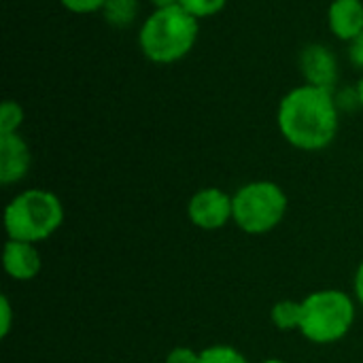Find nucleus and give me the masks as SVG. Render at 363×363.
<instances>
[{
    "instance_id": "obj_1",
    "label": "nucleus",
    "mask_w": 363,
    "mask_h": 363,
    "mask_svg": "<svg viewBox=\"0 0 363 363\" xmlns=\"http://www.w3.org/2000/svg\"><path fill=\"white\" fill-rule=\"evenodd\" d=\"M277 123L281 136L300 151L330 147L340 125L334 94L308 83L294 87L279 104Z\"/></svg>"
},
{
    "instance_id": "obj_2",
    "label": "nucleus",
    "mask_w": 363,
    "mask_h": 363,
    "mask_svg": "<svg viewBox=\"0 0 363 363\" xmlns=\"http://www.w3.org/2000/svg\"><path fill=\"white\" fill-rule=\"evenodd\" d=\"M200 21L183 6L155 9L138 30V47L153 64L183 60L196 45Z\"/></svg>"
},
{
    "instance_id": "obj_3",
    "label": "nucleus",
    "mask_w": 363,
    "mask_h": 363,
    "mask_svg": "<svg viewBox=\"0 0 363 363\" xmlns=\"http://www.w3.org/2000/svg\"><path fill=\"white\" fill-rule=\"evenodd\" d=\"M64 223L62 200L47 189H26L4 208V230L9 240L40 242L53 236Z\"/></svg>"
},
{
    "instance_id": "obj_4",
    "label": "nucleus",
    "mask_w": 363,
    "mask_h": 363,
    "mask_svg": "<svg viewBox=\"0 0 363 363\" xmlns=\"http://www.w3.org/2000/svg\"><path fill=\"white\" fill-rule=\"evenodd\" d=\"M355 323V302L338 289L313 291L302 300L300 334L315 345L342 340Z\"/></svg>"
},
{
    "instance_id": "obj_5",
    "label": "nucleus",
    "mask_w": 363,
    "mask_h": 363,
    "mask_svg": "<svg viewBox=\"0 0 363 363\" xmlns=\"http://www.w3.org/2000/svg\"><path fill=\"white\" fill-rule=\"evenodd\" d=\"M234 223L253 236L272 232L287 215L289 200L281 185L272 181H253L234 196Z\"/></svg>"
},
{
    "instance_id": "obj_6",
    "label": "nucleus",
    "mask_w": 363,
    "mask_h": 363,
    "mask_svg": "<svg viewBox=\"0 0 363 363\" xmlns=\"http://www.w3.org/2000/svg\"><path fill=\"white\" fill-rule=\"evenodd\" d=\"M187 215L196 228L215 232L228 225V221H234V200L219 187H204L191 196Z\"/></svg>"
},
{
    "instance_id": "obj_7",
    "label": "nucleus",
    "mask_w": 363,
    "mask_h": 363,
    "mask_svg": "<svg viewBox=\"0 0 363 363\" xmlns=\"http://www.w3.org/2000/svg\"><path fill=\"white\" fill-rule=\"evenodd\" d=\"M300 72L308 85L321 89H334L338 81V62L330 47L313 43L300 53Z\"/></svg>"
},
{
    "instance_id": "obj_8",
    "label": "nucleus",
    "mask_w": 363,
    "mask_h": 363,
    "mask_svg": "<svg viewBox=\"0 0 363 363\" xmlns=\"http://www.w3.org/2000/svg\"><path fill=\"white\" fill-rule=\"evenodd\" d=\"M30 164L32 153L21 134H0V183L4 187L19 183L28 174Z\"/></svg>"
},
{
    "instance_id": "obj_9",
    "label": "nucleus",
    "mask_w": 363,
    "mask_h": 363,
    "mask_svg": "<svg viewBox=\"0 0 363 363\" xmlns=\"http://www.w3.org/2000/svg\"><path fill=\"white\" fill-rule=\"evenodd\" d=\"M40 253L32 242L6 240L2 253L4 272L15 281H32L40 272Z\"/></svg>"
},
{
    "instance_id": "obj_10",
    "label": "nucleus",
    "mask_w": 363,
    "mask_h": 363,
    "mask_svg": "<svg viewBox=\"0 0 363 363\" xmlns=\"http://www.w3.org/2000/svg\"><path fill=\"white\" fill-rule=\"evenodd\" d=\"M328 26L336 38L353 43L363 32L362 0H334L328 9Z\"/></svg>"
},
{
    "instance_id": "obj_11",
    "label": "nucleus",
    "mask_w": 363,
    "mask_h": 363,
    "mask_svg": "<svg viewBox=\"0 0 363 363\" xmlns=\"http://www.w3.org/2000/svg\"><path fill=\"white\" fill-rule=\"evenodd\" d=\"M270 319L274 323L277 330L281 332H300L302 325V302L296 300H281L272 306L270 311Z\"/></svg>"
},
{
    "instance_id": "obj_12",
    "label": "nucleus",
    "mask_w": 363,
    "mask_h": 363,
    "mask_svg": "<svg viewBox=\"0 0 363 363\" xmlns=\"http://www.w3.org/2000/svg\"><path fill=\"white\" fill-rule=\"evenodd\" d=\"M100 13L113 28H128L138 15V0H106Z\"/></svg>"
},
{
    "instance_id": "obj_13",
    "label": "nucleus",
    "mask_w": 363,
    "mask_h": 363,
    "mask_svg": "<svg viewBox=\"0 0 363 363\" xmlns=\"http://www.w3.org/2000/svg\"><path fill=\"white\" fill-rule=\"evenodd\" d=\"M200 363H249L247 357L230 345H213L200 351Z\"/></svg>"
},
{
    "instance_id": "obj_14",
    "label": "nucleus",
    "mask_w": 363,
    "mask_h": 363,
    "mask_svg": "<svg viewBox=\"0 0 363 363\" xmlns=\"http://www.w3.org/2000/svg\"><path fill=\"white\" fill-rule=\"evenodd\" d=\"M23 123V108L15 100H4L0 106V134H15Z\"/></svg>"
},
{
    "instance_id": "obj_15",
    "label": "nucleus",
    "mask_w": 363,
    "mask_h": 363,
    "mask_svg": "<svg viewBox=\"0 0 363 363\" xmlns=\"http://www.w3.org/2000/svg\"><path fill=\"white\" fill-rule=\"evenodd\" d=\"M228 0H181L179 6H183L189 15H194L198 21L200 19H208L213 15H217L219 11H223Z\"/></svg>"
},
{
    "instance_id": "obj_16",
    "label": "nucleus",
    "mask_w": 363,
    "mask_h": 363,
    "mask_svg": "<svg viewBox=\"0 0 363 363\" xmlns=\"http://www.w3.org/2000/svg\"><path fill=\"white\" fill-rule=\"evenodd\" d=\"M62 6L70 13H77V15H89V13H98L102 11L104 2L106 0H60Z\"/></svg>"
},
{
    "instance_id": "obj_17",
    "label": "nucleus",
    "mask_w": 363,
    "mask_h": 363,
    "mask_svg": "<svg viewBox=\"0 0 363 363\" xmlns=\"http://www.w3.org/2000/svg\"><path fill=\"white\" fill-rule=\"evenodd\" d=\"M166 363H200V353L189 347H177L166 355Z\"/></svg>"
},
{
    "instance_id": "obj_18",
    "label": "nucleus",
    "mask_w": 363,
    "mask_h": 363,
    "mask_svg": "<svg viewBox=\"0 0 363 363\" xmlns=\"http://www.w3.org/2000/svg\"><path fill=\"white\" fill-rule=\"evenodd\" d=\"M0 319H2V323H0V336L6 338L9 332H11V325H13V308H11V302H9L6 296L0 298Z\"/></svg>"
},
{
    "instance_id": "obj_19",
    "label": "nucleus",
    "mask_w": 363,
    "mask_h": 363,
    "mask_svg": "<svg viewBox=\"0 0 363 363\" xmlns=\"http://www.w3.org/2000/svg\"><path fill=\"white\" fill-rule=\"evenodd\" d=\"M349 60H351L353 66L363 70V32L353 43H349Z\"/></svg>"
},
{
    "instance_id": "obj_20",
    "label": "nucleus",
    "mask_w": 363,
    "mask_h": 363,
    "mask_svg": "<svg viewBox=\"0 0 363 363\" xmlns=\"http://www.w3.org/2000/svg\"><path fill=\"white\" fill-rule=\"evenodd\" d=\"M355 296H357L359 304L363 306V262L359 264L357 272H355Z\"/></svg>"
},
{
    "instance_id": "obj_21",
    "label": "nucleus",
    "mask_w": 363,
    "mask_h": 363,
    "mask_svg": "<svg viewBox=\"0 0 363 363\" xmlns=\"http://www.w3.org/2000/svg\"><path fill=\"white\" fill-rule=\"evenodd\" d=\"M155 9H168V6H179L181 0H149Z\"/></svg>"
},
{
    "instance_id": "obj_22",
    "label": "nucleus",
    "mask_w": 363,
    "mask_h": 363,
    "mask_svg": "<svg viewBox=\"0 0 363 363\" xmlns=\"http://www.w3.org/2000/svg\"><path fill=\"white\" fill-rule=\"evenodd\" d=\"M357 98H359V104L363 106V77L362 81H359V85H357Z\"/></svg>"
},
{
    "instance_id": "obj_23",
    "label": "nucleus",
    "mask_w": 363,
    "mask_h": 363,
    "mask_svg": "<svg viewBox=\"0 0 363 363\" xmlns=\"http://www.w3.org/2000/svg\"><path fill=\"white\" fill-rule=\"evenodd\" d=\"M259 363H287V362H283V359H264V362H259Z\"/></svg>"
}]
</instances>
